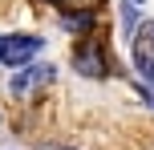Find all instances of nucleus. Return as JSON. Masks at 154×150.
Returning <instances> with one entry per match:
<instances>
[{
    "label": "nucleus",
    "instance_id": "f257e3e1",
    "mask_svg": "<svg viewBox=\"0 0 154 150\" xmlns=\"http://www.w3.org/2000/svg\"><path fill=\"white\" fill-rule=\"evenodd\" d=\"M130 37H134V65H138V77L154 89V20H142Z\"/></svg>",
    "mask_w": 154,
    "mask_h": 150
},
{
    "label": "nucleus",
    "instance_id": "f03ea898",
    "mask_svg": "<svg viewBox=\"0 0 154 150\" xmlns=\"http://www.w3.org/2000/svg\"><path fill=\"white\" fill-rule=\"evenodd\" d=\"M45 49V41L41 37H0V61L4 65H12V69H20V65H29L32 57Z\"/></svg>",
    "mask_w": 154,
    "mask_h": 150
},
{
    "label": "nucleus",
    "instance_id": "7ed1b4c3",
    "mask_svg": "<svg viewBox=\"0 0 154 150\" xmlns=\"http://www.w3.org/2000/svg\"><path fill=\"white\" fill-rule=\"evenodd\" d=\"M77 69L89 73V77H101V73H106V49H101L97 41H85V45L77 49Z\"/></svg>",
    "mask_w": 154,
    "mask_h": 150
},
{
    "label": "nucleus",
    "instance_id": "20e7f679",
    "mask_svg": "<svg viewBox=\"0 0 154 150\" xmlns=\"http://www.w3.org/2000/svg\"><path fill=\"white\" fill-rule=\"evenodd\" d=\"M53 65H41V69H24V73H16L12 77V93L16 97H24L29 89H37V85H45V81H53Z\"/></svg>",
    "mask_w": 154,
    "mask_h": 150
},
{
    "label": "nucleus",
    "instance_id": "39448f33",
    "mask_svg": "<svg viewBox=\"0 0 154 150\" xmlns=\"http://www.w3.org/2000/svg\"><path fill=\"white\" fill-rule=\"evenodd\" d=\"M61 24H65V29H73V32L93 29V12H65V16H61Z\"/></svg>",
    "mask_w": 154,
    "mask_h": 150
},
{
    "label": "nucleus",
    "instance_id": "423d86ee",
    "mask_svg": "<svg viewBox=\"0 0 154 150\" xmlns=\"http://www.w3.org/2000/svg\"><path fill=\"white\" fill-rule=\"evenodd\" d=\"M53 4H57V8H77V12H81V8L93 12V8H101L106 0H53Z\"/></svg>",
    "mask_w": 154,
    "mask_h": 150
},
{
    "label": "nucleus",
    "instance_id": "0eeeda50",
    "mask_svg": "<svg viewBox=\"0 0 154 150\" xmlns=\"http://www.w3.org/2000/svg\"><path fill=\"white\" fill-rule=\"evenodd\" d=\"M41 150H65V146H41Z\"/></svg>",
    "mask_w": 154,
    "mask_h": 150
},
{
    "label": "nucleus",
    "instance_id": "6e6552de",
    "mask_svg": "<svg viewBox=\"0 0 154 150\" xmlns=\"http://www.w3.org/2000/svg\"><path fill=\"white\" fill-rule=\"evenodd\" d=\"M130 4H138V0H130Z\"/></svg>",
    "mask_w": 154,
    "mask_h": 150
}]
</instances>
